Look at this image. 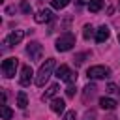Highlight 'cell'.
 Returning <instances> with one entry per match:
<instances>
[{"instance_id":"7","label":"cell","mask_w":120,"mask_h":120,"mask_svg":"<svg viewBox=\"0 0 120 120\" xmlns=\"http://www.w3.org/2000/svg\"><path fill=\"white\" fill-rule=\"evenodd\" d=\"M32 77H34L32 68H30V66H22V68H21V77H19L21 86H28V84L32 82Z\"/></svg>"},{"instance_id":"14","label":"cell","mask_w":120,"mask_h":120,"mask_svg":"<svg viewBox=\"0 0 120 120\" xmlns=\"http://www.w3.org/2000/svg\"><path fill=\"white\" fill-rule=\"evenodd\" d=\"M103 8V0H88V9L90 13H98Z\"/></svg>"},{"instance_id":"1","label":"cell","mask_w":120,"mask_h":120,"mask_svg":"<svg viewBox=\"0 0 120 120\" xmlns=\"http://www.w3.org/2000/svg\"><path fill=\"white\" fill-rule=\"evenodd\" d=\"M52 69H54V58H47L45 64H41V68L36 75V86H45V82L52 75Z\"/></svg>"},{"instance_id":"25","label":"cell","mask_w":120,"mask_h":120,"mask_svg":"<svg viewBox=\"0 0 120 120\" xmlns=\"http://www.w3.org/2000/svg\"><path fill=\"white\" fill-rule=\"evenodd\" d=\"M77 4H79V6H82V4H88V0H77Z\"/></svg>"},{"instance_id":"13","label":"cell","mask_w":120,"mask_h":120,"mask_svg":"<svg viewBox=\"0 0 120 120\" xmlns=\"http://www.w3.org/2000/svg\"><path fill=\"white\" fill-rule=\"evenodd\" d=\"M116 105H118V103H116V99H112V98H101V99H99V107L105 109V111H112Z\"/></svg>"},{"instance_id":"16","label":"cell","mask_w":120,"mask_h":120,"mask_svg":"<svg viewBox=\"0 0 120 120\" xmlns=\"http://www.w3.org/2000/svg\"><path fill=\"white\" fill-rule=\"evenodd\" d=\"M26 105H28L26 94H24V92H19V94H17V107H19V109H26Z\"/></svg>"},{"instance_id":"19","label":"cell","mask_w":120,"mask_h":120,"mask_svg":"<svg viewBox=\"0 0 120 120\" xmlns=\"http://www.w3.org/2000/svg\"><path fill=\"white\" fill-rule=\"evenodd\" d=\"M92 34H94V28H92L90 24H86V26L82 28V36H84V39H90V38H92Z\"/></svg>"},{"instance_id":"15","label":"cell","mask_w":120,"mask_h":120,"mask_svg":"<svg viewBox=\"0 0 120 120\" xmlns=\"http://www.w3.org/2000/svg\"><path fill=\"white\" fill-rule=\"evenodd\" d=\"M56 92H58V84H51V86L47 88V92L43 94V98H41V99H43V101H49V99H51Z\"/></svg>"},{"instance_id":"23","label":"cell","mask_w":120,"mask_h":120,"mask_svg":"<svg viewBox=\"0 0 120 120\" xmlns=\"http://www.w3.org/2000/svg\"><path fill=\"white\" fill-rule=\"evenodd\" d=\"M66 94H68V98H73V96H75V86L69 84V86L66 88Z\"/></svg>"},{"instance_id":"21","label":"cell","mask_w":120,"mask_h":120,"mask_svg":"<svg viewBox=\"0 0 120 120\" xmlns=\"http://www.w3.org/2000/svg\"><path fill=\"white\" fill-rule=\"evenodd\" d=\"M107 92H109V94H114V92H118V86H116L114 82H109V84H107Z\"/></svg>"},{"instance_id":"11","label":"cell","mask_w":120,"mask_h":120,"mask_svg":"<svg viewBox=\"0 0 120 120\" xmlns=\"http://www.w3.org/2000/svg\"><path fill=\"white\" fill-rule=\"evenodd\" d=\"M64 109H66V101H64L62 98H54V99L51 101V111H52V112L60 114V112H64Z\"/></svg>"},{"instance_id":"26","label":"cell","mask_w":120,"mask_h":120,"mask_svg":"<svg viewBox=\"0 0 120 120\" xmlns=\"http://www.w3.org/2000/svg\"><path fill=\"white\" fill-rule=\"evenodd\" d=\"M118 94H120V86H118Z\"/></svg>"},{"instance_id":"24","label":"cell","mask_w":120,"mask_h":120,"mask_svg":"<svg viewBox=\"0 0 120 120\" xmlns=\"http://www.w3.org/2000/svg\"><path fill=\"white\" fill-rule=\"evenodd\" d=\"M64 120H75V111H68L64 114Z\"/></svg>"},{"instance_id":"12","label":"cell","mask_w":120,"mask_h":120,"mask_svg":"<svg viewBox=\"0 0 120 120\" xmlns=\"http://www.w3.org/2000/svg\"><path fill=\"white\" fill-rule=\"evenodd\" d=\"M96 84L94 82H90V84H86L84 88H82V101H88V99H92L94 96H96Z\"/></svg>"},{"instance_id":"3","label":"cell","mask_w":120,"mask_h":120,"mask_svg":"<svg viewBox=\"0 0 120 120\" xmlns=\"http://www.w3.org/2000/svg\"><path fill=\"white\" fill-rule=\"evenodd\" d=\"M56 77H58L60 81L68 82V84H73V82L77 81V71H73V69L68 68V66H58V69H56Z\"/></svg>"},{"instance_id":"5","label":"cell","mask_w":120,"mask_h":120,"mask_svg":"<svg viewBox=\"0 0 120 120\" xmlns=\"http://www.w3.org/2000/svg\"><path fill=\"white\" fill-rule=\"evenodd\" d=\"M86 75H88V79H107V77H111V69L107 66H92V68H88Z\"/></svg>"},{"instance_id":"20","label":"cell","mask_w":120,"mask_h":120,"mask_svg":"<svg viewBox=\"0 0 120 120\" xmlns=\"http://www.w3.org/2000/svg\"><path fill=\"white\" fill-rule=\"evenodd\" d=\"M21 11H22V13H30V11H32V6H30L26 0H22V2H21Z\"/></svg>"},{"instance_id":"4","label":"cell","mask_w":120,"mask_h":120,"mask_svg":"<svg viewBox=\"0 0 120 120\" xmlns=\"http://www.w3.org/2000/svg\"><path fill=\"white\" fill-rule=\"evenodd\" d=\"M17 68H19V60L17 58H6L4 62H2V73H4V77L6 79H11L13 75H15V71H17Z\"/></svg>"},{"instance_id":"18","label":"cell","mask_w":120,"mask_h":120,"mask_svg":"<svg viewBox=\"0 0 120 120\" xmlns=\"http://www.w3.org/2000/svg\"><path fill=\"white\" fill-rule=\"evenodd\" d=\"M68 4H69V0H51V6L54 9H64Z\"/></svg>"},{"instance_id":"2","label":"cell","mask_w":120,"mask_h":120,"mask_svg":"<svg viewBox=\"0 0 120 120\" xmlns=\"http://www.w3.org/2000/svg\"><path fill=\"white\" fill-rule=\"evenodd\" d=\"M73 45H75V36L73 34H62L58 39H56V51H60V52H66V51H69V49H73Z\"/></svg>"},{"instance_id":"8","label":"cell","mask_w":120,"mask_h":120,"mask_svg":"<svg viewBox=\"0 0 120 120\" xmlns=\"http://www.w3.org/2000/svg\"><path fill=\"white\" fill-rule=\"evenodd\" d=\"M34 21L39 22V24L49 22V21H52V11H49V9H39V11L34 15Z\"/></svg>"},{"instance_id":"17","label":"cell","mask_w":120,"mask_h":120,"mask_svg":"<svg viewBox=\"0 0 120 120\" xmlns=\"http://www.w3.org/2000/svg\"><path fill=\"white\" fill-rule=\"evenodd\" d=\"M0 114H2V118H4V120H11L13 111H11L8 105H2V107H0Z\"/></svg>"},{"instance_id":"27","label":"cell","mask_w":120,"mask_h":120,"mask_svg":"<svg viewBox=\"0 0 120 120\" xmlns=\"http://www.w3.org/2000/svg\"><path fill=\"white\" fill-rule=\"evenodd\" d=\"M118 41H120V36H118Z\"/></svg>"},{"instance_id":"6","label":"cell","mask_w":120,"mask_h":120,"mask_svg":"<svg viewBox=\"0 0 120 120\" xmlns=\"http://www.w3.org/2000/svg\"><path fill=\"white\" fill-rule=\"evenodd\" d=\"M26 54L30 56V60H41L43 47H41L38 41H30V43L26 45Z\"/></svg>"},{"instance_id":"22","label":"cell","mask_w":120,"mask_h":120,"mask_svg":"<svg viewBox=\"0 0 120 120\" xmlns=\"http://www.w3.org/2000/svg\"><path fill=\"white\" fill-rule=\"evenodd\" d=\"M84 56H86V54H77V56H75V58H73V62H75V66H81V64H82V62H84V60H82V58H84Z\"/></svg>"},{"instance_id":"9","label":"cell","mask_w":120,"mask_h":120,"mask_svg":"<svg viewBox=\"0 0 120 120\" xmlns=\"http://www.w3.org/2000/svg\"><path fill=\"white\" fill-rule=\"evenodd\" d=\"M22 38H24V32H22V30H13V32L8 36L6 45H17V43L22 41Z\"/></svg>"},{"instance_id":"10","label":"cell","mask_w":120,"mask_h":120,"mask_svg":"<svg viewBox=\"0 0 120 120\" xmlns=\"http://www.w3.org/2000/svg\"><path fill=\"white\" fill-rule=\"evenodd\" d=\"M109 36H111V30H109V26H99L98 30H96V41L98 43H103V41H107L109 39Z\"/></svg>"}]
</instances>
